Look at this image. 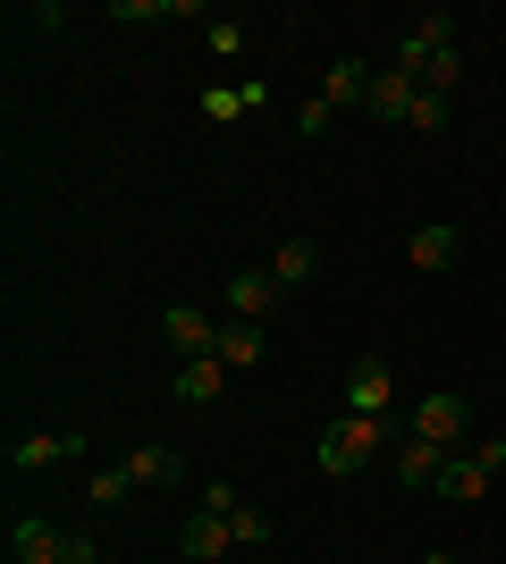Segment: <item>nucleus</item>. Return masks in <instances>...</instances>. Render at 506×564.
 I'll use <instances>...</instances> for the list:
<instances>
[{"mask_svg":"<svg viewBox=\"0 0 506 564\" xmlns=\"http://www.w3.org/2000/svg\"><path fill=\"white\" fill-rule=\"evenodd\" d=\"M388 447V422H363V413H346V422H330L321 430V471H330V480H355L363 464H372V455Z\"/></svg>","mask_w":506,"mask_h":564,"instance_id":"1","label":"nucleus"},{"mask_svg":"<svg viewBox=\"0 0 506 564\" xmlns=\"http://www.w3.org/2000/svg\"><path fill=\"white\" fill-rule=\"evenodd\" d=\"M161 337H169V354H177V362L219 354V321H212L203 304H169V312H161Z\"/></svg>","mask_w":506,"mask_h":564,"instance_id":"2","label":"nucleus"},{"mask_svg":"<svg viewBox=\"0 0 506 564\" xmlns=\"http://www.w3.org/2000/svg\"><path fill=\"white\" fill-rule=\"evenodd\" d=\"M388 404H397V371L363 354L355 371H346V413H363V422H388Z\"/></svg>","mask_w":506,"mask_h":564,"instance_id":"3","label":"nucleus"},{"mask_svg":"<svg viewBox=\"0 0 506 564\" xmlns=\"http://www.w3.org/2000/svg\"><path fill=\"white\" fill-rule=\"evenodd\" d=\"M60 556H68V531H60V522H43V514L9 522V564H60Z\"/></svg>","mask_w":506,"mask_h":564,"instance_id":"4","label":"nucleus"},{"mask_svg":"<svg viewBox=\"0 0 506 564\" xmlns=\"http://www.w3.org/2000/svg\"><path fill=\"white\" fill-rule=\"evenodd\" d=\"M413 430H422L431 447H456L464 430H473V404H464V397H422V404H413Z\"/></svg>","mask_w":506,"mask_h":564,"instance_id":"5","label":"nucleus"},{"mask_svg":"<svg viewBox=\"0 0 506 564\" xmlns=\"http://www.w3.org/2000/svg\"><path fill=\"white\" fill-rule=\"evenodd\" d=\"M76 455H85V430H51V438H18L9 471H51V464H76Z\"/></svg>","mask_w":506,"mask_h":564,"instance_id":"6","label":"nucleus"},{"mask_svg":"<svg viewBox=\"0 0 506 564\" xmlns=\"http://www.w3.org/2000/svg\"><path fill=\"white\" fill-rule=\"evenodd\" d=\"M169 397H177V404H219V397H228V362H219V354H203V362H177Z\"/></svg>","mask_w":506,"mask_h":564,"instance_id":"7","label":"nucleus"},{"mask_svg":"<svg viewBox=\"0 0 506 564\" xmlns=\"http://www.w3.org/2000/svg\"><path fill=\"white\" fill-rule=\"evenodd\" d=\"M413 94H422V85H413L406 68H380V76H372V101H363V110L380 118V127H406V118H413Z\"/></svg>","mask_w":506,"mask_h":564,"instance_id":"8","label":"nucleus"},{"mask_svg":"<svg viewBox=\"0 0 506 564\" xmlns=\"http://www.w3.org/2000/svg\"><path fill=\"white\" fill-rule=\"evenodd\" d=\"M279 295H288V286L270 279V270H245V279H228V312H237V321H270V312H279Z\"/></svg>","mask_w":506,"mask_h":564,"instance_id":"9","label":"nucleus"},{"mask_svg":"<svg viewBox=\"0 0 506 564\" xmlns=\"http://www.w3.org/2000/svg\"><path fill=\"white\" fill-rule=\"evenodd\" d=\"M439 471H448V447H431V438L413 430L406 447H397V489H439Z\"/></svg>","mask_w":506,"mask_h":564,"instance_id":"10","label":"nucleus"},{"mask_svg":"<svg viewBox=\"0 0 506 564\" xmlns=\"http://www.w3.org/2000/svg\"><path fill=\"white\" fill-rule=\"evenodd\" d=\"M119 464H127V480H136V489H177V480H186L177 447H127Z\"/></svg>","mask_w":506,"mask_h":564,"instance_id":"11","label":"nucleus"},{"mask_svg":"<svg viewBox=\"0 0 506 564\" xmlns=\"http://www.w3.org/2000/svg\"><path fill=\"white\" fill-rule=\"evenodd\" d=\"M177 547H186L194 564H212V556H228V547H237V531H228V514H212V506H203V514L177 531Z\"/></svg>","mask_w":506,"mask_h":564,"instance_id":"12","label":"nucleus"},{"mask_svg":"<svg viewBox=\"0 0 506 564\" xmlns=\"http://www.w3.org/2000/svg\"><path fill=\"white\" fill-rule=\"evenodd\" d=\"M372 76H380V68H363V59H330L321 101H330V110H355V101H372Z\"/></svg>","mask_w":506,"mask_h":564,"instance_id":"13","label":"nucleus"},{"mask_svg":"<svg viewBox=\"0 0 506 564\" xmlns=\"http://www.w3.org/2000/svg\"><path fill=\"white\" fill-rule=\"evenodd\" d=\"M262 101H270V85H212L194 110L212 118V127H237V118H245V110H262Z\"/></svg>","mask_w":506,"mask_h":564,"instance_id":"14","label":"nucleus"},{"mask_svg":"<svg viewBox=\"0 0 506 564\" xmlns=\"http://www.w3.org/2000/svg\"><path fill=\"white\" fill-rule=\"evenodd\" d=\"M489 480H498V471H489L482 455H448V471H439V497H448V506H473Z\"/></svg>","mask_w":506,"mask_h":564,"instance_id":"15","label":"nucleus"},{"mask_svg":"<svg viewBox=\"0 0 506 564\" xmlns=\"http://www.w3.org/2000/svg\"><path fill=\"white\" fill-rule=\"evenodd\" d=\"M456 253H464V236H456V228H413V236H406V261L422 270V279H431V270H448Z\"/></svg>","mask_w":506,"mask_h":564,"instance_id":"16","label":"nucleus"},{"mask_svg":"<svg viewBox=\"0 0 506 564\" xmlns=\"http://www.w3.org/2000/svg\"><path fill=\"white\" fill-rule=\"evenodd\" d=\"M313 270H321V245H313V236H288V245L270 253V279L288 286V295H295V286H304V279H313Z\"/></svg>","mask_w":506,"mask_h":564,"instance_id":"17","label":"nucleus"},{"mask_svg":"<svg viewBox=\"0 0 506 564\" xmlns=\"http://www.w3.org/2000/svg\"><path fill=\"white\" fill-rule=\"evenodd\" d=\"M219 362H228V371L262 362V321H228V329H219Z\"/></svg>","mask_w":506,"mask_h":564,"instance_id":"18","label":"nucleus"},{"mask_svg":"<svg viewBox=\"0 0 506 564\" xmlns=\"http://www.w3.org/2000/svg\"><path fill=\"white\" fill-rule=\"evenodd\" d=\"M448 118H456V101L422 85V94H413V118H406V127H413V135H448Z\"/></svg>","mask_w":506,"mask_h":564,"instance_id":"19","label":"nucleus"},{"mask_svg":"<svg viewBox=\"0 0 506 564\" xmlns=\"http://www.w3.org/2000/svg\"><path fill=\"white\" fill-rule=\"evenodd\" d=\"M422 85H431V94H456V85H464V51L456 43L431 51V59H422Z\"/></svg>","mask_w":506,"mask_h":564,"instance_id":"20","label":"nucleus"},{"mask_svg":"<svg viewBox=\"0 0 506 564\" xmlns=\"http://www.w3.org/2000/svg\"><path fill=\"white\" fill-rule=\"evenodd\" d=\"M127 497H136L127 464H110V471H94V480H85V506H127Z\"/></svg>","mask_w":506,"mask_h":564,"instance_id":"21","label":"nucleus"},{"mask_svg":"<svg viewBox=\"0 0 506 564\" xmlns=\"http://www.w3.org/2000/svg\"><path fill=\"white\" fill-rule=\"evenodd\" d=\"M228 531H237V547H262V540H270V514L237 497V506H228Z\"/></svg>","mask_w":506,"mask_h":564,"instance_id":"22","label":"nucleus"},{"mask_svg":"<svg viewBox=\"0 0 506 564\" xmlns=\"http://www.w3.org/2000/svg\"><path fill=\"white\" fill-rule=\"evenodd\" d=\"M330 118H337V110H330V101L313 94V101H304V110H295V135H330Z\"/></svg>","mask_w":506,"mask_h":564,"instance_id":"23","label":"nucleus"},{"mask_svg":"<svg viewBox=\"0 0 506 564\" xmlns=\"http://www.w3.org/2000/svg\"><path fill=\"white\" fill-rule=\"evenodd\" d=\"M60 564H101V540H94V531H68V556H60Z\"/></svg>","mask_w":506,"mask_h":564,"instance_id":"24","label":"nucleus"},{"mask_svg":"<svg viewBox=\"0 0 506 564\" xmlns=\"http://www.w3.org/2000/svg\"><path fill=\"white\" fill-rule=\"evenodd\" d=\"M473 455H482L489 471H506V438H482V447H473Z\"/></svg>","mask_w":506,"mask_h":564,"instance_id":"25","label":"nucleus"},{"mask_svg":"<svg viewBox=\"0 0 506 564\" xmlns=\"http://www.w3.org/2000/svg\"><path fill=\"white\" fill-rule=\"evenodd\" d=\"M422 564H456V556H448V547H431V556H422Z\"/></svg>","mask_w":506,"mask_h":564,"instance_id":"26","label":"nucleus"}]
</instances>
